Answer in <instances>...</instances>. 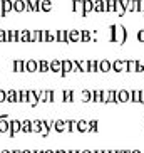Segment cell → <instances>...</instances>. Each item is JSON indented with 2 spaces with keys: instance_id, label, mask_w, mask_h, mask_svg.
Wrapping results in <instances>:
<instances>
[{
  "instance_id": "obj_1",
  "label": "cell",
  "mask_w": 144,
  "mask_h": 153,
  "mask_svg": "<svg viewBox=\"0 0 144 153\" xmlns=\"http://www.w3.org/2000/svg\"><path fill=\"white\" fill-rule=\"evenodd\" d=\"M126 29L122 25H111V41L112 42H119V44H124L126 42Z\"/></svg>"
},
{
  "instance_id": "obj_2",
  "label": "cell",
  "mask_w": 144,
  "mask_h": 153,
  "mask_svg": "<svg viewBox=\"0 0 144 153\" xmlns=\"http://www.w3.org/2000/svg\"><path fill=\"white\" fill-rule=\"evenodd\" d=\"M129 99H131V96H129V91H126V89H119V91H116V101H114V104L127 103Z\"/></svg>"
},
{
  "instance_id": "obj_3",
  "label": "cell",
  "mask_w": 144,
  "mask_h": 153,
  "mask_svg": "<svg viewBox=\"0 0 144 153\" xmlns=\"http://www.w3.org/2000/svg\"><path fill=\"white\" fill-rule=\"evenodd\" d=\"M126 64H127V61H114L112 62V71H116V72H121V71H126Z\"/></svg>"
},
{
  "instance_id": "obj_4",
  "label": "cell",
  "mask_w": 144,
  "mask_h": 153,
  "mask_svg": "<svg viewBox=\"0 0 144 153\" xmlns=\"http://www.w3.org/2000/svg\"><path fill=\"white\" fill-rule=\"evenodd\" d=\"M77 130L81 131V133H87L89 131V121L87 120H79L77 121Z\"/></svg>"
},
{
  "instance_id": "obj_5",
  "label": "cell",
  "mask_w": 144,
  "mask_h": 153,
  "mask_svg": "<svg viewBox=\"0 0 144 153\" xmlns=\"http://www.w3.org/2000/svg\"><path fill=\"white\" fill-rule=\"evenodd\" d=\"M129 96H131L129 101H132V103H139V101H141V91H139V89L129 91Z\"/></svg>"
},
{
  "instance_id": "obj_6",
  "label": "cell",
  "mask_w": 144,
  "mask_h": 153,
  "mask_svg": "<svg viewBox=\"0 0 144 153\" xmlns=\"http://www.w3.org/2000/svg\"><path fill=\"white\" fill-rule=\"evenodd\" d=\"M111 69H112V64L109 62L107 59H104V61H101V62H99V71L107 72V71H111Z\"/></svg>"
},
{
  "instance_id": "obj_7",
  "label": "cell",
  "mask_w": 144,
  "mask_h": 153,
  "mask_svg": "<svg viewBox=\"0 0 144 153\" xmlns=\"http://www.w3.org/2000/svg\"><path fill=\"white\" fill-rule=\"evenodd\" d=\"M92 94H94V91H89V89H84L81 94V99L84 101V103H89V101H92Z\"/></svg>"
},
{
  "instance_id": "obj_8",
  "label": "cell",
  "mask_w": 144,
  "mask_h": 153,
  "mask_svg": "<svg viewBox=\"0 0 144 153\" xmlns=\"http://www.w3.org/2000/svg\"><path fill=\"white\" fill-rule=\"evenodd\" d=\"M72 7H74L76 12L84 14V2H81V0H74V2H72Z\"/></svg>"
},
{
  "instance_id": "obj_9",
  "label": "cell",
  "mask_w": 144,
  "mask_h": 153,
  "mask_svg": "<svg viewBox=\"0 0 144 153\" xmlns=\"http://www.w3.org/2000/svg\"><path fill=\"white\" fill-rule=\"evenodd\" d=\"M94 10V4L90 2V0H84V14L82 15H87L89 12H92Z\"/></svg>"
},
{
  "instance_id": "obj_10",
  "label": "cell",
  "mask_w": 144,
  "mask_h": 153,
  "mask_svg": "<svg viewBox=\"0 0 144 153\" xmlns=\"http://www.w3.org/2000/svg\"><path fill=\"white\" fill-rule=\"evenodd\" d=\"M136 69H137V61H127V64H126V71L134 72Z\"/></svg>"
},
{
  "instance_id": "obj_11",
  "label": "cell",
  "mask_w": 144,
  "mask_h": 153,
  "mask_svg": "<svg viewBox=\"0 0 144 153\" xmlns=\"http://www.w3.org/2000/svg\"><path fill=\"white\" fill-rule=\"evenodd\" d=\"M65 125H67V130L69 131H77V121L76 120H69V121H65Z\"/></svg>"
},
{
  "instance_id": "obj_12",
  "label": "cell",
  "mask_w": 144,
  "mask_h": 153,
  "mask_svg": "<svg viewBox=\"0 0 144 153\" xmlns=\"http://www.w3.org/2000/svg\"><path fill=\"white\" fill-rule=\"evenodd\" d=\"M79 71H82V72L89 71V61H79Z\"/></svg>"
},
{
  "instance_id": "obj_13",
  "label": "cell",
  "mask_w": 144,
  "mask_h": 153,
  "mask_svg": "<svg viewBox=\"0 0 144 153\" xmlns=\"http://www.w3.org/2000/svg\"><path fill=\"white\" fill-rule=\"evenodd\" d=\"M89 71L90 72L99 71V61H89Z\"/></svg>"
},
{
  "instance_id": "obj_14",
  "label": "cell",
  "mask_w": 144,
  "mask_h": 153,
  "mask_svg": "<svg viewBox=\"0 0 144 153\" xmlns=\"http://www.w3.org/2000/svg\"><path fill=\"white\" fill-rule=\"evenodd\" d=\"M69 36H71V41H72V42H77V41H81V32H77V30H72V32H69Z\"/></svg>"
},
{
  "instance_id": "obj_15",
  "label": "cell",
  "mask_w": 144,
  "mask_h": 153,
  "mask_svg": "<svg viewBox=\"0 0 144 153\" xmlns=\"http://www.w3.org/2000/svg\"><path fill=\"white\" fill-rule=\"evenodd\" d=\"M89 131L90 133H96L97 131V120H90L89 121Z\"/></svg>"
},
{
  "instance_id": "obj_16",
  "label": "cell",
  "mask_w": 144,
  "mask_h": 153,
  "mask_svg": "<svg viewBox=\"0 0 144 153\" xmlns=\"http://www.w3.org/2000/svg\"><path fill=\"white\" fill-rule=\"evenodd\" d=\"M62 69H64V72L72 71V62H71V61H64V62H62Z\"/></svg>"
},
{
  "instance_id": "obj_17",
  "label": "cell",
  "mask_w": 144,
  "mask_h": 153,
  "mask_svg": "<svg viewBox=\"0 0 144 153\" xmlns=\"http://www.w3.org/2000/svg\"><path fill=\"white\" fill-rule=\"evenodd\" d=\"M64 128H65V121L59 120V121L55 123V130H57V131H64Z\"/></svg>"
},
{
  "instance_id": "obj_18",
  "label": "cell",
  "mask_w": 144,
  "mask_h": 153,
  "mask_svg": "<svg viewBox=\"0 0 144 153\" xmlns=\"http://www.w3.org/2000/svg\"><path fill=\"white\" fill-rule=\"evenodd\" d=\"M92 101H94V103H101V89L94 91V94H92Z\"/></svg>"
},
{
  "instance_id": "obj_19",
  "label": "cell",
  "mask_w": 144,
  "mask_h": 153,
  "mask_svg": "<svg viewBox=\"0 0 144 153\" xmlns=\"http://www.w3.org/2000/svg\"><path fill=\"white\" fill-rule=\"evenodd\" d=\"M59 68H60V62H59V61H54V62H52V69H54V71H59Z\"/></svg>"
},
{
  "instance_id": "obj_20",
  "label": "cell",
  "mask_w": 144,
  "mask_h": 153,
  "mask_svg": "<svg viewBox=\"0 0 144 153\" xmlns=\"http://www.w3.org/2000/svg\"><path fill=\"white\" fill-rule=\"evenodd\" d=\"M137 39H139L141 42H144V30H139V32H137Z\"/></svg>"
},
{
  "instance_id": "obj_21",
  "label": "cell",
  "mask_w": 144,
  "mask_h": 153,
  "mask_svg": "<svg viewBox=\"0 0 144 153\" xmlns=\"http://www.w3.org/2000/svg\"><path fill=\"white\" fill-rule=\"evenodd\" d=\"M67 153H81L79 150H71V152H67Z\"/></svg>"
},
{
  "instance_id": "obj_22",
  "label": "cell",
  "mask_w": 144,
  "mask_h": 153,
  "mask_svg": "<svg viewBox=\"0 0 144 153\" xmlns=\"http://www.w3.org/2000/svg\"><path fill=\"white\" fill-rule=\"evenodd\" d=\"M81 153H94V152H90V150H82Z\"/></svg>"
},
{
  "instance_id": "obj_23",
  "label": "cell",
  "mask_w": 144,
  "mask_h": 153,
  "mask_svg": "<svg viewBox=\"0 0 144 153\" xmlns=\"http://www.w3.org/2000/svg\"><path fill=\"white\" fill-rule=\"evenodd\" d=\"M94 153H104V150H96Z\"/></svg>"
},
{
  "instance_id": "obj_24",
  "label": "cell",
  "mask_w": 144,
  "mask_h": 153,
  "mask_svg": "<svg viewBox=\"0 0 144 153\" xmlns=\"http://www.w3.org/2000/svg\"><path fill=\"white\" fill-rule=\"evenodd\" d=\"M131 153H141V152H139V150H132Z\"/></svg>"
},
{
  "instance_id": "obj_25",
  "label": "cell",
  "mask_w": 144,
  "mask_h": 153,
  "mask_svg": "<svg viewBox=\"0 0 144 153\" xmlns=\"http://www.w3.org/2000/svg\"><path fill=\"white\" fill-rule=\"evenodd\" d=\"M57 153H67V152H64V150H59V152Z\"/></svg>"
}]
</instances>
